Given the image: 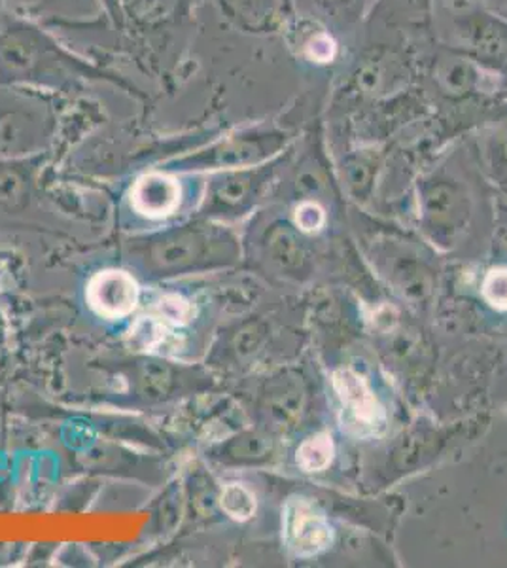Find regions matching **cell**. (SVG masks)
Instances as JSON below:
<instances>
[{
	"instance_id": "cell-7",
	"label": "cell",
	"mask_w": 507,
	"mask_h": 568,
	"mask_svg": "<svg viewBox=\"0 0 507 568\" xmlns=\"http://www.w3.org/2000/svg\"><path fill=\"white\" fill-rule=\"evenodd\" d=\"M334 442L328 434H316L305 439L297 449V465L305 471L326 470L334 459Z\"/></svg>"
},
{
	"instance_id": "cell-1",
	"label": "cell",
	"mask_w": 507,
	"mask_h": 568,
	"mask_svg": "<svg viewBox=\"0 0 507 568\" xmlns=\"http://www.w3.org/2000/svg\"><path fill=\"white\" fill-rule=\"evenodd\" d=\"M93 82H110L131 90L120 78L67 50L34 21L0 12V85H21L61 95Z\"/></svg>"
},
{
	"instance_id": "cell-8",
	"label": "cell",
	"mask_w": 507,
	"mask_h": 568,
	"mask_svg": "<svg viewBox=\"0 0 507 568\" xmlns=\"http://www.w3.org/2000/svg\"><path fill=\"white\" fill-rule=\"evenodd\" d=\"M220 504H222V510L237 521L251 519L256 511V497L244 485H227L222 491Z\"/></svg>"
},
{
	"instance_id": "cell-6",
	"label": "cell",
	"mask_w": 507,
	"mask_h": 568,
	"mask_svg": "<svg viewBox=\"0 0 507 568\" xmlns=\"http://www.w3.org/2000/svg\"><path fill=\"white\" fill-rule=\"evenodd\" d=\"M131 203L136 213L152 219L169 216L180 203L179 182L165 173L142 175L131 190Z\"/></svg>"
},
{
	"instance_id": "cell-12",
	"label": "cell",
	"mask_w": 507,
	"mask_h": 568,
	"mask_svg": "<svg viewBox=\"0 0 507 568\" xmlns=\"http://www.w3.org/2000/svg\"><path fill=\"white\" fill-rule=\"evenodd\" d=\"M324 211H322L315 203H303L296 211L297 226L302 227L303 232H316L324 226Z\"/></svg>"
},
{
	"instance_id": "cell-2",
	"label": "cell",
	"mask_w": 507,
	"mask_h": 568,
	"mask_svg": "<svg viewBox=\"0 0 507 568\" xmlns=\"http://www.w3.org/2000/svg\"><path fill=\"white\" fill-rule=\"evenodd\" d=\"M58 106V93L0 85V150L16 149L52 130Z\"/></svg>"
},
{
	"instance_id": "cell-11",
	"label": "cell",
	"mask_w": 507,
	"mask_h": 568,
	"mask_svg": "<svg viewBox=\"0 0 507 568\" xmlns=\"http://www.w3.org/2000/svg\"><path fill=\"white\" fill-rule=\"evenodd\" d=\"M155 315L163 323L186 324L192 317V307L184 297L169 294V296L161 297L158 305H155Z\"/></svg>"
},
{
	"instance_id": "cell-5",
	"label": "cell",
	"mask_w": 507,
	"mask_h": 568,
	"mask_svg": "<svg viewBox=\"0 0 507 568\" xmlns=\"http://www.w3.org/2000/svg\"><path fill=\"white\" fill-rule=\"evenodd\" d=\"M139 286L129 273L110 270L97 273L88 286V302L107 318L125 317L136 307Z\"/></svg>"
},
{
	"instance_id": "cell-4",
	"label": "cell",
	"mask_w": 507,
	"mask_h": 568,
	"mask_svg": "<svg viewBox=\"0 0 507 568\" xmlns=\"http://www.w3.org/2000/svg\"><path fill=\"white\" fill-rule=\"evenodd\" d=\"M334 388L347 412L345 420L348 426L356 428V433L366 436V434H377L381 428H385V409L375 398L364 377H359L351 369H339L334 374Z\"/></svg>"
},
{
	"instance_id": "cell-3",
	"label": "cell",
	"mask_w": 507,
	"mask_h": 568,
	"mask_svg": "<svg viewBox=\"0 0 507 568\" xmlns=\"http://www.w3.org/2000/svg\"><path fill=\"white\" fill-rule=\"evenodd\" d=\"M283 538L294 556H318L334 542V529L324 511L308 498H290L283 511Z\"/></svg>"
},
{
	"instance_id": "cell-10",
	"label": "cell",
	"mask_w": 507,
	"mask_h": 568,
	"mask_svg": "<svg viewBox=\"0 0 507 568\" xmlns=\"http://www.w3.org/2000/svg\"><path fill=\"white\" fill-rule=\"evenodd\" d=\"M163 337H165V326L160 317H142L131 328V342L139 349H155L163 342Z\"/></svg>"
},
{
	"instance_id": "cell-13",
	"label": "cell",
	"mask_w": 507,
	"mask_h": 568,
	"mask_svg": "<svg viewBox=\"0 0 507 568\" xmlns=\"http://www.w3.org/2000/svg\"><path fill=\"white\" fill-rule=\"evenodd\" d=\"M324 2H328L332 7H345V2H351V0H324Z\"/></svg>"
},
{
	"instance_id": "cell-9",
	"label": "cell",
	"mask_w": 507,
	"mask_h": 568,
	"mask_svg": "<svg viewBox=\"0 0 507 568\" xmlns=\"http://www.w3.org/2000/svg\"><path fill=\"white\" fill-rule=\"evenodd\" d=\"M481 294L490 307L507 311V267H495L483 281Z\"/></svg>"
}]
</instances>
